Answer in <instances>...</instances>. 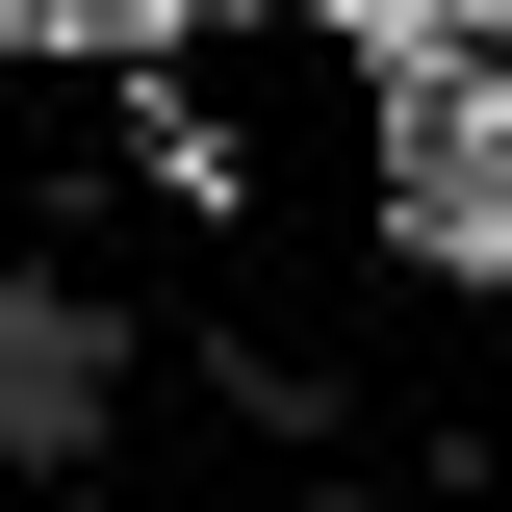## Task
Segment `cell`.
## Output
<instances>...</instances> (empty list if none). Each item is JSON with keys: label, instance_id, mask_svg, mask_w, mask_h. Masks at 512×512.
<instances>
[{"label": "cell", "instance_id": "obj_1", "mask_svg": "<svg viewBox=\"0 0 512 512\" xmlns=\"http://www.w3.org/2000/svg\"><path fill=\"white\" fill-rule=\"evenodd\" d=\"M77 410H103V333L26 282V308H0V436H77Z\"/></svg>", "mask_w": 512, "mask_h": 512}, {"label": "cell", "instance_id": "obj_2", "mask_svg": "<svg viewBox=\"0 0 512 512\" xmlns=\"http://www.w3.org/2000/svg\"><path fill=\"white\" fill-rule=\"evenodd\" d=\"M308 26H359V52H436V26H461V0H308Z\"/></svg>", "mask_w": 512, "mask_h": 512}]
</instances>
